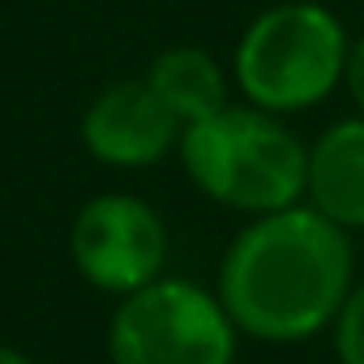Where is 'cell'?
Masks as SVG:
<instances>
[{"mask_svg":"<svg viewBox=\"0 0 364 364\" xmlns=\"http://www.w3.org/2000/svg\"><path fill=\"white\" fill-rule=\"evenodd\" d=\"M351 249L321 210L262 215L223 262V309L257 338L287 343L321 330L347 300Z\"/></svg>","mask_w":364,"mask_h":364,"instance_id":"cell-1","label":"cell"},{"mask_svg":"<svg viewBox=\"0 0 364 364\" xmlns=\"http://www.w3.org/2000/svg\"><path fill=\"white\" fill-rule=\"evenodd\" d=\"M180 159L193 185L236 210L270 215L296 206L309 176V150L266 107H219L180 129Z\"/></svg>","mask_w":364,"mask_h":364,"instance_id":"cell-2","label":"cell"},{"mask_svg":"<svg viewBox=\"0 0 364 364\" xmlns=\"http://www.w3.org/2000/svg\"><path fill=\"white\" fill-rule=\"evenodd\" d=\"M347 31L317 0H283L257 14L236 43V86L253 107L300 112L321 103L347 65Z\"/></svg>","mask_w":364,"mask_h":364,"instance_id":"cell-3","label":"cell"},{"mask_svg":"<svg viewBox=\"0 0 364 364\" xmlns=\"http://www.w3.org/2000/svg\"><path fill=\"white\" fill-rule=\"evenodd\" d=\"M232 317L193 283H146L112 321L116 364H232Z\"/></svg>","mask_w":364,"mask_h":364,"instance_id":"cell-4","label":"cell"},{"mask_svg":"<svg viewBox=\"0 0 364 364\" xmlns=\"http://www.w3.org/2000/svg\"><path fill=\"white\" fill-rule=\"evenodd\" d=\"M167 257L163 219L129 193H107L73 219V262L103 291H137L159 279Z\"/></svg>","mask_w":364,"mask_h":364,"instance_id":"cell-5","label":"cell"},{"mask_svg":"<svg viewBox=\"0 0 364 364\" xmlns=\"http://www.w3.org/2000/svg\"><path fill=\"white\" fill-rule=\"evenodd\" d=\"M180 124L171 107L154 95L146 77L112 82L82 116V141L95 159L112 167H146L159 163L171 146H180Z\"/></svg>","mask_w":364,"mask_h":364,"instance_id":"cell-6","label":"cell"},{"mask_svg":"<svg viewBox=\"0 0 364 364\" xmlns=\"http://www.w3.org/2000/svg\"><path fill=\"white\" fill-rule=\"evenodd\" d=\"M304 189L338 228H364V116L330 124L309 150Z\"/></svg>","mask_w":364,"mask_h":364,"instance_id":"cell-7","label":"cell"},{"mask_svg":"<svg viewBox=\"0 0 364 364\" xmlns=\"http://www.w3.org/2000/svg\"><path fill=\"white\" fill-rule=\"evenodd\" d=\"M146 82L154 86V95L171 107V116L180 124L206 120L219 107H228V73H223V65L206 48H193V43L159 52L150 60V69H146Z\"/></svg>","mask_w":364,"mask_h":364,"instance_id":"cell-8","label":"cell"},{"mask_svg":"<svg viewBox=\"0 0 364 364\" xmlns=\"http://www.w3.org/2000/svg\"><path fill=\"white\" fill-rule=\"evenodd\" d=\"M338 355L343 364H364V287L351 291L338 309Z\"/></svg>","mask_w":364,"mask_h":364,"instance_id":"cell-9","label":"cell"},{"mask_svg":"<svg viewBox=\"0 0 364 364\" xmlns=\"http://www.w3.org/2000/svg\"><path fill=\"white\" fill-rule=\"evenodd\" d=\"M343 82L355 99V107L364 112V35L355 43H347V65H343Z\"/></svg>","mask_w":364,"mask_h":364,"instance_id":"cell-10","label":"cell"},{"mask_svg":"<svg viewBox=\"0 0 364 364\" xmlns=\"http://www.w3.org/2000/svg\"><path fill=\"white\" fill-rule=\"evenodd\" d=\"M0 364H31L22 351H14V347H0Z\"/></svg>","mask_w":364,"mask_h":364,"instance_id":"cell-11","label":"cell"}]
</instances>
